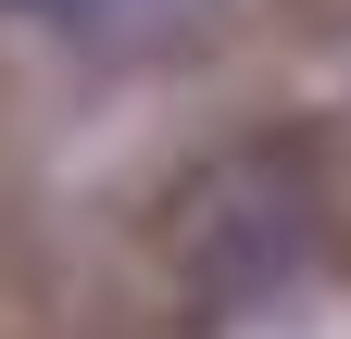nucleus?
<instances>
[{
  "instance_id": "f257e3e1",
  "label": "nucleus",
  "mask_w": 351,
  "mask_h": 339,
  "mask_svg": "<svg viewBox=\"0 0 351 339\" xmlns=\"http://www.w3.org/2000/svg\"><path fill=\"white\" fill-rule=\"evenodd\" d=\"M25 13H63V0H25Z\"/></svg>"
}]
</instances>
